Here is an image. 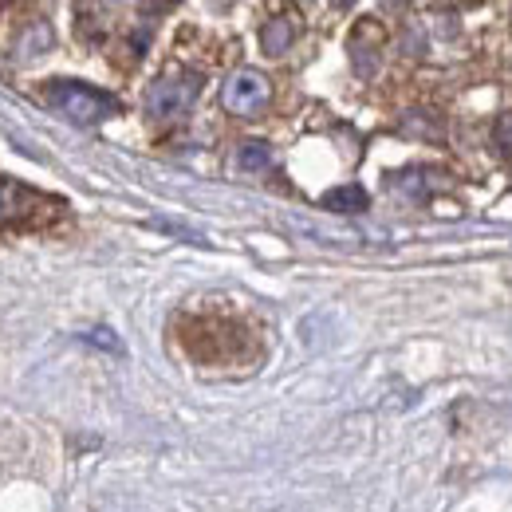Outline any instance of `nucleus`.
Listing matches in <instances>:
<instances>
[{"label": "nucleus", "instance_id": "9", "mask_svg": "<svg viewBox=\"0 0 512 512\" xmlns=\"http://www.w3.org/2000/svg\"><path fill=\"white\" fill-rule=\"evenodd\" d=\"M241 166H245L249 174H264V170L272 166L268 146H264V142H245V146H241Z\"/></svg>", "mask_w": 512, "mask_h": 512}, {"label": "nucleus", "instance_id": "7", "mask_svg": "<svg viewBox=\"0 0 512 512\" xmlns=\"http://www.w3.org/2000/svg\"><path fill=\"white\" fill-rule=\"evenodd\" d=\"M323 209H335V213H363V209H367V190H363V186H339V190L323 193Z\"/></svg>", "mask_w": 512, "mask_h": 512}, {"label": "nucleus", "instance_id": "2", "mask_svg": "<svg viewBox=\"0 0 512 512\" xmlns=\"http://www.w3.org/2000/svg\"><path fill=\"white\" fill-rule=\"evenodd\" d=\"M44 103L48 107H56L64 119L71 123H103V119H111V115H119V99L115 95H107V91H95V87H87V83H71V79H52L44 91Z\"/></svg>", "mask_w": 512, "mask_h": 512}, {"label": "nucleus", "instance_id": "8", "mask_svg": "<svg viewBox=\"0 0 512 512\" xmlns=\"http://www.w3.org/2000/svg\"><path fill=\"white\" fill-rule=\"evenodd\" d=\"M438 178H442V174H434V170H406V174H398V178H394V186H398L402 193L422 197V193L438 190Z\"/></svg>", "mask_w": 512, "mask_h": 512}, {"label": "nucleus", "instance_id": "1", "mask_svg": "<svg viewBox=\"0 0 512 512\" xmlns=\"http://www.w3.org/2000/svg\"><path fill=\"white\" fill-rule=\"evenodd\" d=\"M64 217V201L44 197V193L28 190L20 182L0 178V225L12 233H36V229H52Z\"/></svg>", "mask_w": 512, "mask_h": 512}, {"label": "nucleus", "instance_id": "5", "mask_svg": "<svg viewBox=\"0 0 512 512\" xmlns=\"http://www.w3.org/2000/svg\"><path fill=\"white\" fill-rule=\"evenodd\" d=\"M379 52H383V28L363 20L351 36V60H355V71L359 75H371L379 67Z\"/></svg>", "mask_w": 512, "mask_h": 512}, {"label": "nucleus", "instance_id": "3", "mask_svg": "<svg viewBox=\"0 0 512 512\" xmlns=\"http://www.w3.org/2000/svg\"><path fill=\"white\" fill-rule=\"evenodd\" d=\"M197 95H201V75L197 71H166L146 91V115L158 119V123H170V119L190 111Z\"/></svg>", "mask_w": 512, "mask_h": 512}, {"label": "nucleus", "instance_id": "10", "mask_svg": "<svg viewBox=\"0 0 512 512\" xmlns=\"http://www.w3.org/2000/svg\"><path fill=\"white\" fill-rule=\"evenodd\" d=\"M493 138H497V142H501V146H505V150L512 154V111L497 119V127H493Z\"/></svg>", "mask_w": 512, "mask_h": 512}, {"label": "nucleus", "instance_id": "6", "mask_svg": "<svg viewBox=\"0 0 512 512\" xmlns=\"http://www.w3.org/2000/svg\"><path fill=\"white\" fill-rule=\"evenodd\" d=\"M292 40H296V24H292L288 16H272V20L260 28V48H264L268 56H284V52L292 48Z\"/></svg>", "mask_w": 512, "mask_h": 512}, {"label": "nucleus", "instance_id": "4", "mask_svg": "<svg viewBox=\"0 0 512 512\" xmlns=\"http://www.w3.org/2000/svg\"><path fill=\"white\" fill-rule=\"evenodd\" d=\"M268 103H272V83L264 71H253V67L233 71L221 87V107L237 119H256Z\"/></svg>", "mask_w": 512, "mask_h": 512}]
</instances>
